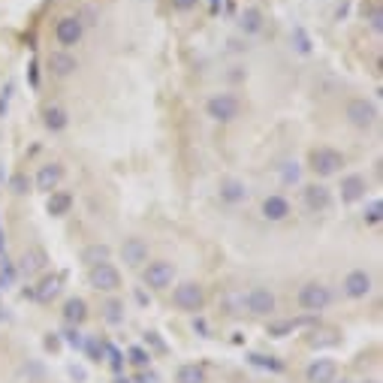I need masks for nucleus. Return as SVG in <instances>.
<instances>
[{
  "label": "nucleus",
  "instance_id": "1",
  "mask_svg": "<svg viewBox=\"0 0 383 383\" xmlns=\"http://www.w3.org/2000/svg\"><path fill=\"white\" fill-rule=\"evenodd\" d=\"M205 296H203V287L194 284V281H185V284H178L176 290H172V305L178 308V311H190L196 314L199 308H203Z\"/></svg>",
  "mask_w": 383,
  "mask_h": 383
},
{
  "label": "nucleus",
  "instance_id": "2",
  "mask_svg": "<svg viewBox=\"0 0 383 383\" xmlns=\"http://www.w3.org/2000/svg\"><path fill=\"white\" fill-rule=\"evenodd\" d=\"M329 302H332L329 287L317 284V281H311V284H305L302 290H299V308H302V311L317 314V311H323V308H326Z\"/></svg>",
  "mask_w": 383,
  "mask_h": 383
},
{
  "label": "nucleus",
  "instance_id": "3",
  "mask_svg": "<svg viewBox=\"0 0 383 383\" xmlns=\"http://www.w3.org/2000/svg\"><path fill=\"white\" fill-rule=\"evenodd\" d=\"M341 166H344V154L335 151V148H314L311 151V169L323 178L335 176Z\"/></svg>",
  "mask_w": 383,
  "mask_h": 383
},
{
  "label": "nucleus",
  "instance_id": "4",
  "mask_svg": "<svg viewBox=\"0 0 383 383\" xmlns=\"http://www.w3.org/2000/svg\"><path fill=\"white\" fill-rule=\"evenodd\" d=\"M239 100L232 97V94H214L212 100L205 103V112H208V118L212 121H221V124H227V121H232L239 115Z\"/></svg>",
  "mask_w": 383,
  "mask_h": 383
},
{
  "label": "nucleus",
  "instance_id": "5",
  "mask_svg": "<svg viewBox=\"0 0 383 383\" xmlns=\"http://www.w3.org/2000/svg\"><path fill=\"white\" fill-rule=\"evenodd\" d=\"M88 281L94 290H103V293H115L121 287V272L109 263H100V265H91L88 272Z\"/></svg>",
  "mask_w": 383,
  "mask_h": 383
},
{
  "label": "nucleus",
  "instance_id": "6",
  "mask_svg": "<svg viewBox=\"0 0 383 383\" xmlns=\"http://www.w3.org/2000/svg\"><path fill=\"white\" fill-rule=\"evenodd\" d=\"M176 278V265L166 263V260H157V263H148V269L142 272V281L151 290H166Z\"/></svg>",
  "mask_w": 383,
  "mask_h": 383
},
{
  "label": "nucleus",
  "instance_id": "7",
  "mask_svg": "<svg viewBox=\"0 0 383 383\" xmlns=\"http://www.w3.org/2000/svg\"><path fill=\"white\" fill-rule=\"evenodd\" d=\"M347 121L359 130H368L377 121V109H374V103H368V100H351L347 103Z\"/></svg>",
  "mask_w": 383,
  "mask_h": 383
},
{
  "label": "nucleus",
  "instance_id": "8",
  "mask_svg": "<svg viewBox=\"0 0 383 383\" xmlns=\"http://www.w3.org/2000/svg\"><path fill=\"white\" fill-rule=\"evenodd\" d=\"M305 377H308V383H335L338 365H335V359H314L308 365Z\"/></svg>",
  "mask_w": 383,
  "mask_h": 383
},
{
  "label": "nucleus",
  "instance_id": "9",
  "mask_svg": "<svg viewBox=\"0 0 383 383\" xmlns=\"http://www.w3.org/2000/svg\"><path fill=\"white\" fill-rule=\"evenodd\" d=\"M344 293L351 296V299H365V296L371 293V274L362 272V269H353L344 278Z\"/></svg>",
  "mask_w": 383,
  "mask_h": 383
},
{
  "label": "nucleus",
  "instance_id": "10",
  "mask_svg": "<svg viewBox=\"0 0 383 383\" xmlns=\"http://www.w3.org/2000/svg\"><path fill=\"white\" fill-rule=\"evenodd\" d=\"M247 311L256 314V317H265V314L274 311V296L265 287H254L247 293Z\"/></svg>",
  "mask_w": 383,
  "mask_h": 383
},
{
  "label": "nucleus",
  "instance_id": "11",
  "mask_svg": "<svg viewBox=\"0 0 383 383\" xmlns=\"http://www.w3.org/2000/svg\"><path fill=\"white\" fill-rule=\"evenodd\" d=\"M55 37L61 46H76L82 39V21L73 19V15H66V19H61L55 24Z\"/></svg>",
  "mask_w": 383,
  "mask_h": 383
},
{
  "label": "nucleus",
  "instance_id": "12",
  "mask_svg": "<svg viewBox=\"0 0 383 383\" xmlns=\"http://www.w3.org/2000/svg\"><path fill=\"white\" fill-rule=\"evenodd\" d=\"M61 178H64V166L61 163L39 166V172H37V190H43V194H52V190L61 185Z\"/></svg>",
  "mask_w": 383,
  "mask_h": 383
},
{
  "label": "nucleus",
  "instance_id": "13",
  "mask_svg": "<svg viewBox=\"0 0 383 383\" xmlns=\"http://www.w3.org/2000/svg\"><path fill=\"white\" fill-rule=\"evenodd\" d=\"M121 256H124V263L136 269V265H142L148 260V245L142 239H127L121 245Z\"/></svg>",
  "mask_w": 383,
  "mask_h": 383
},
{
  "label": "nucleus",
  "instance_id": "14",
  "mask_svg": "<svg viewBox=\"0 0 383 383\" xmlns=\"http://www.w3.org/2000/svg\"><path fill=\"white\" fill-rule=\"evenodd\" d=\"M305 205L311 208V212H326V208L332 205L329 187H323V185H308V187H305Z\"/></svg>",
  "mask_w": 383,
  "mask_h": 383
},
{
  "label": "nucleus",
  "instance_id": "15",
  "mask_svg": "<svg viewBox=\"0 0 383 383\" xmlns=\"http://www.w3.org/2000/svg\"><path fill=\"white\" fill-rule=\"evenodd\" d=\"M76 66H79L76 57L66 55V52H52V55H48V70H52L57 79L73 76V73H76Z\"/></svg>",
  "mask_w": 383,
  "mask_h": 383
},
{
  "label": "nucleus",
  "instance_id": "16",
  "mask_svg": "<svg viewBox=\"0 0 383 383\" xmlns=\"http://www.w3.org/2000/svg\"><path fill=\"white\" fill-rule=\"evenodd\" d=\"M365 190H368V181L362 176H347L341 181V199H344V203H359L365 196Z\"/></svg>",
  "mask_w": 383,
  "mask_h": 383
},
{
  "label": "nucleus",
  "instance_id": "17",
  "mask_svg": "<svg viewBox=\"0 0 383 383\" xmlns=\"http://www.w3.org/2000/svg\"><path fill=\"white\" fill-rule=\"evenodd\" d=\"M221 199H223V203H230V205L245 203V199H247L245 181H239V178H223V181H221Z\"/></svg>",
  "mask_w": 383,
  "mask_h": 383
},
{
  "label": "nucleus",
  "instance_id": "18",
  "mask_svg": "<svg viewBox=\"0 0 383 383\" xmlns=\"http://www.w3.org/2000/svg\"><path fill=\"white\" fill-rule=\"evenodd\" d=\"M290 214V203L284 196H265L263 203V218L265 221H284Z\"/></svg>",
  "mask_w": 383,
  "mask_h": 383
},
{
  "label": "nucleus",
  "instance_id": "19",
  "mask_svg": "<svg viewBox=\"0 0 383 383\" xmlns=\"http://www.w3.org/2000/svg\"><path fill=\"white\" fill-rule=\"evenodd\" d=\"M64 320L70 323V326H79V323L88 320V305L85 299H70V302L64 305Z\"/></svg>",
  "mask_w": 383,
  "mask_h": 383
},
{
  "label": "nucleus",
  "instance_id": "20",
  "mask_svg": "<svg viewBox=\"0 0 383 383\" xmlns=\"http://www.w3.org/2000/svg\"><path fill=\"white\" fill-rule=\"evenodd\" d=\"M70 208H73V196L64 194V190H52V196H48V203H46V212L52 214V218H61Z\"/></svg>",
  "mask_w": 383,
  "mask_h": 383
},
{
  "label": "nucleus",
  "instance_id": "21",
  "mask_svg": "<svg viewBox=\"0 0 383 383\" xmlns=\"http://www.w3.org/2000/svg\"><path fill=\"white\" fill-rule=\"evenodd\" d=\"M109 245H88L85 251H82V263L88 265H100V263H109Z\"/></svg>",
  "mask_w": 383,
  "mask_h": 383
},
{
  "label": "nucleus",
  "instance_id": "22",
  "mask_svg": "<svg viewBox=\"0 0 383 383\" xmlns=\"http://www.w3.org/2000/svg\"><path fill=\"white\" fill-rule=\"evenodd\" d=\"M43 265H46V254L39 251V247H30V251H24V256H21V272L24 274L39 272Z\"/></svg>",
  "mask_w": 383,
  "mask_h": 383
},
{
  "label": "nucleus",
  "instance_id": "23",
  "mask_svg": "<svg viewBox=\"0 0 383 383\" xmlns=\"http://www.w3.org/2000/svg\"><path fill=\"white\" fill-rule=\"evenodd\" d=\"M57 290H61V274H48V278L39 281V287H37V293H33V296H37L39 302H48Z\"/></svg>",
  "mask_w": 383,
  "mask_h": 383
},
{
  "label": "nucleus",
  "instance_id": "24",
  "mask_svg": "<svg viewBox=\"0 0 383 383\" xmlns=\"http://www.w3.org/2000/svg\"><path fill=\"white\" fill-rule=\"evenodd\" d=\"M176 383H205V371L199 365H181L176 374Z\"/></svg>",
  "mask_w": 383,
  "mask_h": 383
},
{
  "label": "nucleus",
  "instance_id": "25",
  "mask_svg": "<svg viewBox=\"0 0 383 383\" xmlns=\"http://www.w3.org/2000/svg\"><path fill=\"white\" fill-rule=\"evenodd\" d=\"M239 24H241V30H245V33H256L263 28L260 10H245V12H241V19H239Z\"/></svg>",
  "mask_w": 383,
  "mask_h": 383
},
{
  "label": "nucleus",
  "instance_id": "26",
  "mask_svg": "<svg viewBox=\"0 0 383 383\" xmlns=\"http://www.w3.org/2000/svg\"><path fill=\"white\" fill-rule=\"evenodd\" d=\"M43 118H46V127H48V130H55V133L66 127V112H64V109H57V106H48Z\"/></svg>",
  "mask_w": 383,
  "mask_h": 383
},
{
  "label": "nucleus",
  "instance_id": "27",
  "mask_svg": "<svg viewBox=\"0 0 383 383\" xmlns=\"http://www.w3.org/2000/svg\"><path fill=\"white\" fill-rule=\"evenodd\" d=\"M103 311H106V320H109V323H121L124 320V305L115 302V299H112V302H106Z\"/></svg>",
  "mask_w": 383,
  "mask_h": 383
},
{
  "label": "nucleus",
  "instance_id": "28",
  "mask_svg": "<svg viewBox=\"0 0 383 383\" xmlns=\"http://www.w3.org/2000/svg\"><path fill=\"white\" fill-rule=\"evenodd\" d=\"M368 24H371V30H374V33H380V30H383V6H380V3H374L371 10H368Z\"/></svg>",
  "mask_w": 383,
  "mask_h": 383
},
{
  "label": "nucleus",
  "instance_id": "29",
  "mask_svg": "<svg viewBox=\"0 0 383 383\" xmlns=\"http://www.w3.org/2000/svg\"><path fill=\"white\" fill-rule=\"evenodd\" d=\"M383 221V205L380 203H371L365 208V223H380Z\"/></svg>",
  "mask_w": 383,
  "mask_h": 383
},
{
  "label": "nucleus",
  "instance_id": "30",
  "mask_svg": "<svg viewBox=\"0 0 383 383\" xmlns=\"http://www.w3.org/2000/svg\"><path fill=\"white\" fill-rule=\"evenodd\" d=\"M251 362H254V365H265V368H272V371H281V362H274L272 356H260V353H254V356H251Z\"/></svg>",
  "mask_w": 383,
  "mask_h": 383
},
{
  "label": "nucleus",
  "instance_id": "31",
  "mask_svg": "<svg viewBox=\"0 0 383 383\" xmlns=\"http://www.w3.org/2000/svg\"><path fill=\"white\" fill-rule=\"evenodd\" d=\"M130 359L136 362V365H148V359H151V356H148L142 347H133V351H130Z\"/></svg>",
  "mask_w": 383,
  "mask_h": 383
},
{
  "label": "nucleus",
  "instance_id": "32",
  "mask_svg": "<svg viewBox=\"0 0 383 383\" xmlns=\"http://www.w3.org/2000/svg\"><path fill=\"white\" fill-rule=\"evenodd\" d=\"M284 181H299V163H284Z\"/></svg>",
  "mask_w": 383,
  "mask_h": 383
},
{
  "label": "nucleus",
  "instance_id": "33",
  "mask_svg": "<svg viewBox=\"0 0 383 383\" xmlns=\"http://www.w3.org/2000/svg\"><path fill=\"white\" fill-rule=\"evenodd\" d=\"M12 194H28V178H24V176H15V178H12Z\"/></svg>",
  "mask_w": 383,
  "mask_h": 383
},
{
  "label": "nucleus",
  "instance_id": "34",
  "mask_svg": "<svg viewBox=\"0 0 383 383\" xmlns=\"http://www.w3.org/2000/svg\"><path fill=\"white\" fill-rule=\"evenodd\" d=\"M88 356L94 362H100V356H103V344H97V341H88Z\"/></svg>",
  "mask_w": 383,
  "mask_h": 383
},
{
  "label": "nucleus",
  "instance_id": "35",
  "mask_svg": "<svg viewBox=\"0 0 383 383\" xmlns=\"http://www.w3.org/2000/svg\"><path fill=\"white\" fill-rule=\"evenodd\" d=\"M196 3H199V0H172V6H176L178 12H187V10H194Z\"/></svg>",
  "mask_w": 383,
  "mask_h": 383
},
{
  "label": "nucleus",
  "instance_id": "36",
  "mask_svg": "<svg viewBox=\"0 0 383 383\" xmlns=\"http://www.w3.org/2000/svg\"><path fill=\"white\" fill-rule=\"evenodd\" d=\"M296 39H299V52H308V39L302 30H296Z\"/></svg>",
  "mask_w": 383,
  "mask_h": 383
},
{
  "label": "nucleus",
  "instance_id": "37",
  "mask_svg": "<svg viewBox=\"0 0 383 383\" xmlns=\"http://www.w3.org/2000/svg\"><path fill=\"white\" fill-rule=\"evenodd\" d=\"M66 341H70L73 347H82V338H79V332H66Z\"/></svg>",
  "mask_w": 383,
  "mask_h": 383
},
{
  "label": "nucleus",
  "instance_id": "38",
  "mask_svg": "<svg viewBox=\"0 0 383 383\" xmlns=\"http://www.w3.org/2000/svg\"><path fill=\"white\" fill-rule=\"evenodd\" d=\"M212 10H214V12H218V0H212Z\"/></svg>",
  "mask_w": 383,
  "mask_h": 383
},
{
  "label": "nucleus",
  "instance_id": "39",
  "mask_svg": "<svg viewBox=\"0 0 383 383\" xmlns=\"http://www.w3.org/2000/svg\"><path fill=\"white\" fill-rule=\"evenodd\" d=\"M0 251H3V232H0Z\"/></svg>",
  "mask_w": 383,
  "mask_h": 383
},
{
  "label": "nucleus",
  "instance_id": "40",
  "mask_svg": "<svg viewBox=\"0 0 383 383\" xmlns=\"http://www.w3.org/2000/svg\"><path fill=\"white\" fill-rule=\"evenodd\" d=\"M365 383H377V380H365Z\"/></svg>",
  "mask_w": 383,
  "mask_h": 383
}]
</instances>
